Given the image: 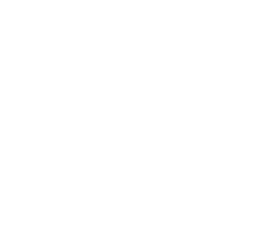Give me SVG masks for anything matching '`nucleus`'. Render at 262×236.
I'll return each instance as SVG.
<instances>
[]
</instances>
